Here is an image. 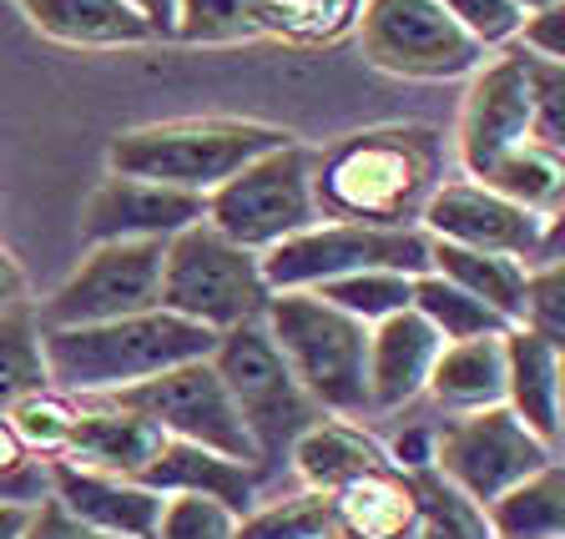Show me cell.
I'll use <instances>...</instances> for the list:
<instances>
[{"mask_svg": "<svg viewBox=\"0 0 565 539\" xmlns=\"http://www.w3.org/2000/svg\"><path fill=\"white\" fill-rule=\"evenodd\" d=\"M449 166L445 131L424 121H384L339 137L313 152L318 217L359 227H419L424 202L435 197Z\"/></svg>", "mask_w": 565, "mask_h": 539, "instance_id": "obj_1", "label": "cell"}, {"mask_svg": "<svg viewBox=\"0 0 565 539\" xmlns=\"http://www.w3.org/2000/svg\"><path fill=\"white\" fill-rule=\"evenodd\" d=\"M212 348H217V333L198 328L167 308L86 323V328H41L46 378L71 399H111L121 388H137L177 364L212 358Z\"/></svg>", "mask_w": 565, "mask_h": 539, "instance_id": "obj_2", "label": "cell"}, {"mask_svg": "<svg viewBox=\"0 0 565 539\" xmlns=\"http://www.w3.org/2000/svg\"><path fill=\"white\" fill-rule=\"evenodd\" d=\"M294 131L273 127V121H247V117H177L152 121V127H131L111 137L106 147V172L141 176L157 187H177L192 197H207L237 176L247 162H258L263 152L288 147Z\"/></svg>", "mask_w": 565, "mask_h": 539, "instance_id": "obj_3", "label": "cell"}, {"mask_svg": "<svg viewBox=\"0 0 565 539\" xmlns=\"http://www.w3.org/2000/svg\"><path fill=\"white\" fill-rule=\"evenodd\" d=\"M263 328L288 374L333 419H369V328L318 293H273Z\"/></svg>", "mask_w": 565, "mask_h": 539, "instance_id": "obj_4", "label": "cell"}, {"mask_svg": "<svg viewBox=\"0 0 565 539\" xmlns=\"http://www.w3.org/2000/svg\"><path fill=\"white\" fill-rule=\"evenodd\" d=\"M212 368L223 378L247 439H253L258 474L273 479L278 470H288V449L298 444L303 429H313V423L323 419V409H318V403L303 394V384L288 374L282 353L273 348L268 328H263V317L258 323H237V328L217 333Z\"/></svg>", "mask_w": 565, "mask_h": 539, "instance_id": "obj_5", "label": "cell"}, {"mask_svg": "<svg viewBox=\"0 0 565 539\" xmlns=\"http://www.w3.org/2000/svg\"><path fill=\"white\" fill-rule=\"evenodd\" d=\"M258 252L227 242L207 223L182 227L162 242V308L207 333H227L237 323H258L268 308Z\"/></svg>", "mask_w": 565, "mask_h": 539, "instance_id": "obj_6", "label": "cell"}, {"mask_svg": "<svg viewBox=\"0 0 565 539\" xmlns=\"http://www.w3.org/2000/svg\"><path fill=\"white\" fill-rule=\"evenodd\" d=\"M202 223L212 233H223L227 242L247 247V252H268L282 237L303 233L318 223L313 202V152L303 141H288L278 152H263L258 162H247L237 176H227L217 192H207Z\"/></svg>", "mask_w": 565, "mask_h": 539, "instance_id": "obj_7", "label": "cell"}, {"mask_svg": "<svg viewBox=\"0 0 565 539\" xmlns=\"http://www.w3.org/2000/svg\"><path fill=\"white\" fill-rule=\"evenodd\" d=\"M263 282L268 293H313L349 272H429V237L424 227H359V223H329L318 217L313 227L282 237L263 252Z\"/></svg>", "mask_w": 565, "mask_h": 539, "instance_id": "obj_8", "label": "cell"}, {"mask_svg": "<svg viewBox=\"0 0 565 539\" xmlns=\"http://www.w3.org/2000/svg\"><path fill=\"white\" fill-rule=\"evenodd\" d=\"M359 51L374 71L399 82H459L484 61V46L465 35L435 0H364Z\"/></svg>", "mask_w": 565, "mask_h": 539, "instance_id": "obj_9", "label": "cell"}, {"mask_svg": "<svg viewBox=\"0 0 565 539\" xmlns=\"http://www.w3.org/2000/svg\"><path fill=\"white\" fill-rule=\"evenodd\" d=\"M419 227L435 242H455L470 247V252H500V258H515L525 268L561 262V217H535L515 202L494 197L490 187H480L470 176H445L435 197L424 202Z\"/></svg>", "mask_w": 565, "mask_h": 539, "instance_id": "obj_10", "label": "cell"}, {"mask_svg": "<svg viewBox=\"0 0 565 539\" xmlns=\"http://www.w3.org/2000/svg\"><path fill=\"white\" fill-rule=\"evenodd\" d=\"M555 459L561 454L530 434L505 403L480 409V413H455V419L439 423V434H435V470L455 489L470 494L475 505L500 499L505 489H515L530 474H541Z\"/></svg>", "mask_w": 565, "mask_h": 539, "instance_id": "obj_11", "label": "cell"}, {"mask_svg": "<svg viewBox=\"0 0 565 539\" xmlns=\"http://www.w3.org/2000/svg\"><path fill=\"white\" fill-rule=\"evenodd\" d=\"M31 308L41 328H86V323L152 313L162 308V242L92 247L56 293Z\"/></svg>", "mask_w": 565, "mask_h": 539, "instance_id": "obj_12", "label": "cell"}, {"mask_svg": "<svg viewBox=\"0 0 565 539\" xmlns=\"http://www.w3.org/2000/svg\"><path fill=\"white\" fill-rule=\"evenodd\" d=\"M111 403L137 409L141 419H152L167 439L202 444V449H212V454L243 459V464L258 470L253 439H247V429H243V419H237L212 358H192V364H177L137 388H121V394H111Z\"/></svg>", "mask_w": 565, "mask_h": 539, "instance_id": "obj_13", "label": "cell"}, {"mask_svg": "<svg viewBox=\"0 0 565 539\" xmlns=\"http://www.w3.org/2000/svg\"><path fill=\"white\" fill-rule=\"evenodd\" d=\"M530 86H535V56L520 46H500V56L470 71V91L455 127V157L465 176H480L494 157L530 137Z\"/></svg>", "mask_w": 565, "mask_h": 539, "instance_id": "obj_14", "label": "cell"}, {"mask_svg": "<svg viewBox=\"0 0 565 539\" xmlns=\"http://www.w3.org/2000/svg\"><path fill=\"white\" fill-rule=\"evenodd\" d=\"M202 207H207V197H192V192H177V187H157V182H141V176L106 172L102 187L86 197L82 242L86 247L167 242V237H177L182 227L202 223Z\"/></svg>", "mask_w": 565, "mask_h": 539, "instance_id": "obj_15", "label": "cell"}, {"mask_svg": "<svg viewBox=\"0 0 565 539\" xmlns=\"http://www.w3.org/2000/svg\"><path fill=\"white\" fill-rule=\"evenodd\" d=\"M439 333L414 308L369 328V419L404 413L424 399L429 368L439 358Z\"/></svg>", "mask_w": 565, "mask_h": 539, "instance_id": "obj_16", "label": "cell"}, {"mask_svg": "<svg viewBox=\"0 0 565 539\" xmlns=\"http://www.w3.org/2000/svg\"><path fill=\"white\" fill-rule=\"evenodd\" d=\"M51 499L111 539H152L167 505V494L147 489L141 479L76 470V464H51Z\"/></svg>", "mask_w": 565, "mask_h": 539, "instance_id": "obj_17", "label": "cell"}, {"mask_svg": "<svg viewBox=\"0 0 565 539\" xmlns=\"http://www.w3.org/2000/svg\"><path fill=\"white\" fill-rule=\"evenodd\" d=\"M162 444H167V434L152 419H141L137 409H121V403H111V399H82L76 434H71L66 454H61L56 464L141 479V470L162 454Z\"/></svg>", "mask_w": 565, "mask_h": 539, "instance_id": "obj_18", "label": "cell"}, {"mask_svg": "<svg viewBox=\"0 0 565 539\" xmlns=\"http://www.w3.org/2000/svg\"><path fill=\"white\" fill-rule=\"evenodd\" d=\"M141 484L157 494H198V499H217L223 509H233L237 519L258 505L268 494V479H263L253 464L227 454H212L202 444H182V439H167L162 454L141 470Z\"/></svg>", "mask_w": 565, "mask_h": 539, "instance_id": "obj_19", "label": "cell"}, {"mask_svg": "<svg viewBox=\"0 0 565 539\" xmlns=\"http://www.w3.org/2000/svg\"><path fill=\"white\" fill-rule=\"evenodd\" d=\"M505 409L561 454V343L530 328H505Z\"/></svg>", "mask_w": 565, "mask_h": 539, "instance_id": "obj_20", "label": "cell"}, {"mask_svg": "<svg viewBox=\"0 0 565 539\" xmlns=\"http://www.w3.org/2000/svg\"><path fill=\"white\" fill-rule=\"evenodd\" d=\"M323 505H329V539H414L409 474L394 464L339 484L323 494Z\"/></svg>", "mask_w": 565, "mask_h": 539, "instance_id": "obj_21", "label": "cell"}, {"mask_svg": "<svg viewBox=\"0 0 565 539\" xmlns=\"http://www.w3.org/2000/svg\"><path fill=\"white\" fill-rule=\"evenodd\" d=\"M384 464H388L384 444L369 434L364 423L333 419V413H323L313 429H303L298 444L288 449V470H294L298 489L313 494H333L339 484L359 479L369 470H384Z\"/></svg>", "mask_w": 565, "mask_h": 539, "instance_id": "obj_22", "label": "cell"}, {"mask_svg": "<svg viewBox=\"0 0 565 539\" xmlns=\"http://www.w3.org/2000/svg\"><path fill=\"white\" fill-rule=\"evenodd\" d=\"M505 338V333H500ZM500 338H470V343H445L429 368V403L439 413H480L505 403V348Z\"/></svg>", "mask_w": 565, "mask_h": 539, "instance_id": "obj_23", "label": "cell"}, {"mask_svg": "<svg viewBox=\"0 0 565 539\" xmlns=\"http://www.w3.org/2000/svg\"><path fill=\"white\" fill-rule=\"evenodd\" d=\"M31 25L61 46L82 51H117V46H147L152 31L127 0H21Z\"/></svg>", "mask_w": 565, "mask_h": 539, "instance_id": "obj_24", "label": "cell"}, {"mask_svg": "<svg viewBox=\"0 0 565 539\" xmlns=\"http://www.w3.org/2000/svg\"><path fill=\"white\" fill-rule=\"evenodd\" d=\"M429 272L449 278L470 298H480L490 313L505 317L510 328L520 323V308H525V278H530L525 262L500 258V252H470V247L435 242V237H429Z\"/></svg>", "mask_w": 565, "mask_h": 539, "instance_id": "obj_25", "label": "cell"}, {"mask_svg": "<svg viewBox=\"0 0 565 539\" xmlns=\"http://www.w3.org/2000/svg\"><path fill=\"white\" fill-rule=\"evenodd\" d=\"M480 187H490L494 197L515 202V207L535 212V217H561L565 197V152H551L541 141H520L510 152H500L480 176H470Z\"/></svg>", "mask_w": 565, "mask_h": 539, "instance_id": "obj_26", "label": "cell"}, {"mask_svg": "<svg viewBox=\"0 0 565 539\" xmlns=\"http://www.w3.org/2000/svg\"><path fill=\"white\" fill-rule=\"evenodd\" d=\"M494 539H565V474L561 459L545 464L541 474L520 479L500 499L484 505Z\"/></svg>", "mask_w": 565, "mask_h": 539, "instance_id": "obj_27", "label": "cell"}, {"mask_svg": "<svg viewBox=\"0 0 565 539\" xmlns=\"http://www.w3.org/2000/svg\"><path fill=\"white\" fill-rule=\"evenodd\" d=\"M409 308L439 333V343H470V338H500L510 328L500 313L470 298L465 288H455L449 278L439 272H419L409 288Z\"/></svg>", "mask_w": 565, "mask_h": 539, "instance_id": "obj_28", "label": "cell"}, {"mask_svg": "<svg viewBox=\"0 0 565 539\" xmlns=\"http://www.w3.org/2000/svg\"><path fill=\"white\" fill-rule=\"evenodd\" d=\"M414 539H494L484 505H475L465 489L445 479L439 470H414Z\"/></svg>", "mask_w": 565, "mask_h": 539, "instance_id": "obj_29", "label": "cell"}, {"mask_svg": "<svg viewBox=\"0 0 565 539\" xmlns=\"http://www.w3.org/2000/svg\"><path fill=\"white\" fill-rule=\"evenodd\" d=\"M76 419H82V399H71L61 388H35L25 394L21 403L6 409V423H11V434L21 439V449L41 464H56L66 454L71 434H76Z\"/></svg>", "mask_w": 565, "mask_h": 539, "instance_id": "obj_30", "label": "cell"}, {"mask_svg": "<svg viewBox=\"0 0 565 539\" xmlns=\"http://www.w3.org/2000/svg\"><path fill=\"white\" fill-rule=\"evenodd\" d=\"M35 388H51L46 378V353H41V323L35 308H6L0 313V413L21 403Z\"/></svg>", "mask_w": 565, "mask_h": 539, "instance_id": "obj_31", "label": "cell"}, {"mask_svg": "<svg viewBox=\"0 0 565 539\" xmlns=\"http://www.w3.org/2000/svg\"><path fill=\"white\" fill-rule=\"evenodd\" d=\"M364 0H263V31L298 46H333L359 25Z\"/></svg>", "mask_w": 565, "mask_h": 539, "instance_id": "obj_32", "label": "cell"}, {"mask_svg": "<svg viewBox=\"0 0 565 539\" xmlns=\"http://www.w3.org/2000/svg\"><path fill=\"white\" fill-rule=\"evenodd\" d=\"M177 41L188 46H233V41H258L263 0H177Z\"/></svg>", "mask_w": 565, "mask_h": 539, "instance_id": "obj_33", "label": "cell"}, {"mask_svg": "<svg viewBox=\"0 0 565 539\" xmlns=\"http://www.w3.org/2000/svg\"><path fill=\"white\" fill-rule=\"evenodd\" d=\"M237 539H329V505L313 489L263 494L237 519Z\"/></svg>", "mask_w": 565, "mask_h": 539, "instance_id": "obj_34", "label": "cell"}, {"mask_svg": "<svg viewBox=\"0 0 565 539\" xmlns=\"http://www.w3.org/2000/svg\"><path fill=\"white\" fill-rule=\"evenodd\" d=\"M409 288L414 278L409 272H388V268H374V272H349V278H333L323 288H313L323 303H333L339 313L359 317L364 328L384 323V317L404 313L409 308Z\"/></svg>", "mask_w": 565, "mask_h": 539, "instance_id": "obj_35", "label": "cell"}, {"mask_svg": "<svg viewBox=\"0 0 565 539\" xmlns=\"http://www.w3.org/2000/svg\"><path fill=\"white\" fill-rule=\"evenodd\" d=\"M152 539H237V515L233 509H223L217 499L167 494L162 519H157Z\"/></svg>", "mask_w": 565, "mask_h": 539, "instance_id": "obj_36", "label": "cell"}, {"mask_svg": "<svg viewBox=\"0 0 565 539\" xmlns=\"http://www.w3.org/2000/svg\"><path fill=\"white\" fill-rule=\"evenodd\" d=\"M435 6L465 35H475L484 51L510 46V41H515V31H520V21H525V15H520L510 0H435Z\"/></svg>", "mask_w": 565, "mask_h": 539, "instance_id": "obj_37", "label": "cell"}, {"mask_svg": "<svg viewBox=\"0 0 565 539\" xmlns=\"http://www.w3.org/2000/svg\"><path fill=\"white\" fill-rule=\"evenodd\" d=\"M46 494H51V464L25 454L21 439H15L11 423H6V413H0V499L35 505V499H46Z\"/></svg>", "mask_w": 565, "mask_h": 539, "instance_id": "obj_38", "label": "cell"}, {"mask_svg": "<svg viewBox=\"0 0 565 539\" xmlns=\"http://www.w3.org/2000/svg\"><path fill=\"white\" fill-rule=\"evenodd\" d=\"M515 328L541 333L551 343H565V323H561V262L551 268H530L525 278V308H520Z\"/></svg>", "mask_w": 565, "mask_h": 539, "instance_id": "obj_39", "label": "cell"}, {"mask_svg": "<svg viewBox=\"0 0 565 539\" xmlns=\"http://www.w3.org/2000/svg\"><path fill=\"white\" fill-rule=\"evenodd\" d=\"M435 434L439 423L435 419H419V423H404L399 434L384 444L388 464L399 474H414V470H435Z\"/></svg>", "mask_w": 565, "mask_h": 539, "instance_id": "obj_40", "label": "cell"}, {"mask_svg": "<svg viewBox=\"0 0 565 539\" xmlns=\"http://www.w3.org/2000/svg\"><path fill=\"white\" fill-rule=\"evenodd\" d=\"M21 539H111V535L82 525V519L66 515V509H61L56 499L46 494V499H35V505H31V519H25V535Z\"/></svg>", "mask_w": 565, "mask_h": 539, "instance_id": "obj_41", "label": "cell"}, {"mask_svg": "<svg viewBox=\"0 0 565 539\" xmlns=\"http://www.w3.org/2000/svg\"><path fill=\"white\" fill-rule=\"evenodd\" d=\"M510 46L530 51V56H541V61H565V41H561V6L525 15Z\"/></svg>", "mask_w": 565, "mask_h": 539, "instance_id": "obj_42", "label": "cell"}, {"mask_svg": "<svg viewBox=\"0 0 565 539\" xmlns=\"http://www.w3.org/2000/svg\"><path fill=\"white\" fill-rule=\"evenodd\" d=\"M21 303H31V298H25V272H21V262L11 258V247L0 242V313H6V308H21Z\"/></svg>", "mask_w": 565, "mask_h": 539, "instance_id": "obj_43", "label": "cell"}, {"mask_svg": "<svg viewBox=\"0 0 565 539\" xmlns=\"http://www.w3.org/2000/svg\"><path fill=\"white\" fill-rule=\"evenodd\" d=\"M127 6L141 15V25L152 31V41H157V35H172V25H177V0H127Z\"/></svg>", "mask_w": 565, "mask_h": 539, "instance_id": "obj_44", "label": "cell"}, {"mask_svg": "<svg viewBox=\"0 0 565 539\" xmlns=\"http://www.w3.org/2000/svg\"><path fill=\"white\" fill-rule=\"evenodd\" d=\"M25 519H31V505H11V499H0V539H21Z\"/></svg>", "mask_w": 565, "mask_h": 539, "instance_id": "obj_45", "label": "cell"}, {"mask_svg": "<svg viewBox=\"0 0 565 539\" xmlns=\"http://www.w3.org/2000/svg\"><path fill=\"white\" fill-rule=\"evenodd\" d=\"M520 15H535V11H551V6H561V0H510Z\"/></svg>", "mask_w": 565, "mask_h": 539, "instance_id": "obj_46", "label": "cell"}]
</instances>
